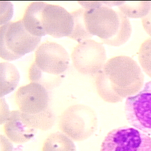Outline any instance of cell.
<instances>
[{
  "mask_svg": "<svg viewBox=\"0 0 151 151\" xmlns=\"http://www.w3.org/2000/svg\"><path fill=\"white\" fill-rule=\"evenodd\" d=\"M103 71L113 91L123 99L136 94L143 86L144 75L141 67L129 56L119 55L110 58Z\"/></svg>",
  "mask_w": 151,
  "mask_h": 151,
  "instance_id": "obj_1",
  "label": "cell"
},
{
  "mask_svg": "<svg viewBox=\"0 0 151 151\" xmlns=\"http://www.w3.org/2000/svg\"><path fill=\"white\" fill-rule=\"evenodd\" d=\"M41 37L30 34L22 19L9 22L0 27V55L1 58L13 61L34 51Z\"/></svg>",
  "mask_w": 151,
  "mask_h": 151,
  "instance_id": "obj_2",
  "label": "cell"
},
{
  "mask_svg": "<svg viewBox=\"0 0 151 151\" xmlns=\"http://www.w3.org/2000/svg\"><path fill=\"white\" fill-rule=\"evenodd\" d=\"M59 129L73 141H83L96 130L97 118L90 107L81 104L68 107L60 116Z\"/></svg>",
  "mask_w": 151,
  "mask_h": 151,
  "instance_id": "obj_3",
  "label": "cell"
},
{
  "mask_svg": "<svg viewBox=\"0 0 151 151\" xmlns=\"http://www.w3.org/2000/svg\"><path fill=\"white\" fill-rule=\"evenodd\" d=\"M100 151H151V137L135 128L120 127L107 133Z\"/></svg>",
  "mask_w": 151,
  "mask_h": 151,
  "instance_id": "obj_4",
  "label": "cell"
},
{
  "mask_svg": "<svg viewBox=\"0 0 151 151\" xmlns=\"http://www.w3.org/2000/svg\"><path fill=\"white\" fill-rule=\"evenodd\" d=\"M106 52L102 44L91 39L78 42L71 54L74 68L80 73L96 75L106 63Z\"/></svg>",
  "mask_w": 151,
  "mask_h": 151,
  "instance_id": "obj_5",
  "label": "cell"
},
{
  "mask_svg": "<svg viewBox=\"0 0 151 151\" xmlns=\"http://www.w3.org/2000/svg\"><path fill=\"white\" fill-rule=\"evenodd\" d=\"M124 113L131 126L151 135V81L136 94L126 98Z\"/></svg>",
  "mask_w": 151,
  "mask_h": 151,
  "instance_id": "obj_6",
  "label": "cell"
},
{
  "mask_svg": "<svg viewBox=\"0 0 151 151\" xmlns=\"http://www.w3.org/2000/svg\"><path fill=\"white\" fill-rule=\"evenodd\" d=\"M42 71L53 75H63L68 68L70 57L67 50L54 42L41 44L35 53V61Z\"/></svg>",
  "mask_w": 151,
  "mask_h": 151,
  "instance_id": "obj_7",
  "label": "cell"
},
{
  "mask_svg": "<svg viewBox=\"0 0 151 151\" xmlns=\"http://www.w3.org/2000/svg\"><path fill=\"white\" fill-rule=\"evenodd\" d=\"M84 18L88 31L101 40L112 37L119 27V15L117 11L111 8L102 6L86 9Z\"/></svg>",
  "mask_w": 151,
  "mask_h": 151,
  "instance_id": "obj_8",
  "label": "cell"
},
{
  "mask_svg": "<svg viewBox=\"0 0 151 151\" xmlns=\"http://www.w3.org/2000/svg\"><path fill=\"white\" fill-rule=\"evenodd\" d=\"M42 23L47 35L54 38L69 37L73 30L74 19L63 7L47 4L42 11Z\"/></svg>",
  "mask_w": 151,
  "mask_h": 151,
  "instance_id": "obj_9",
  "label": "cell"
},
{
  "mask_svg": "<svg viewBox=\"0 0 151 151\" xmlns=\"http://www.w3.org/2000/svg\"><path fill=\"white\" fill-rule=\"evenodd\" d=\"M15 99L19 110L24 113H40L50 107L48 90L36 83L31 82L20 87L15 93Z\"/></svg>",
  "mask_w": 151,
  "mask_h": 151,
  "instance_id": "obj_10",
  "label": "cell"
},
{
  "mask_svg": "<svg viewBox=\"0 0 151 151\" xmlns=\"http://www.w3.org/2000/svg\"><path fill=\"white\" fill-rule=\"evenodd\" d=\"M21 111L12 110L6 122L4 130L6 136L12 142L23 143L30 140L36 134L37 130L27 126L22 120Z\"/></svg>",
  "mask_w": 151,
  "mask_h": 151,
  "instance_id": "obj_11",
  "label": "cell"
},
{
  "mask_svg": "<svg viewBox=\"0 0 151 151\" xmlns=\"http://www.w3.org/2000/svg\"><path fill=\"white\" fill-rule=\"evenodd\" d=\"M47 3L34 1L26 8L22 19L23 24L32 35L41 37L47 35L42 23V11Z\"/></svg>",
  "mask_w": 151,
  "mask_h": 151,
  "instance_id": "obj_12",
  "label": "cell"
},
{
  "mask_svg": "<svg viewBox=\"0 0 151 151\" xmlns=\"http://www.w3.org/2000/svg\"><path fill=\"white\" fill-rule=\"evenodd\" d=\"M21 116L22 122L27 126L43 131L51 129L56 121L55 113L50 107L37 113L31 114L21 111Z\"/></svg>",
  "mask_w": 151,
  "mask_h": 151,
  "instance_id": "obj_13",
  "label": "cell"
},
{
  "mask_svg": "<svg viewBox=\"0 0 151 151\" xmlns=\"http://www.w3.org/2000/svg\"><path fill=\"white\" fill-rule=\"evenodd\" d=\"M20 79L17 67L9 62L0 63V97L10 93L17 87Z\"/></svg>",
  "mask_w": 151,
  "mask_h": 151,
  "instance_id": "obj_14",
  "label": "cell"
},
{
  "mask_svg": "<svg viewBox=\"0 0 151 151\" xmlns=\"http://www.w3.org/2000/svg\"><path fill=\"white\" fill-rule=\"evenodd\" d=\"M63 78V75H53L41 70L34 61L32 63L29 69L30 82L38 83L48 90L59 86Z\"/></svg>",
  "mask_w": 151,
  "mask_h": 151,
  "instance_id": "obj_15",
  "label": "cell"
},
{
  "mask_svg": "<svg viewBox=\"0 0 151 151\" xmlns=\"http://www.w3.org/2000/svg\"><path fill=\"white\" fill-rule=\"evenodd\" d=\"M42 151H76V147L71 139L62 132H56L47 137Z\"/></svg>",
  "mask_w": 151,
  "mask_h": 151,
  "instance_id": "obj_16",
  "label": "cell"
},
{
  "mask_svg": "<svg viewBox=\"0 0 151 151\" xmlns=\"http://www.w3.org/2000/svg\"><path fill=\"white\" fill-rule=\"evenodd\" d=\"M119 11L128 18H143L151 9L150 1H124Z\"/></svg>",
  "mask_w": 151,
  "mask_h": 151,
  "instance_id": "obj_17",
  "label": "cell"
},
{
  "mask_svg": "<svg viewBox=\"0 0 151 151\" xmlns=\"http://www.w3.org/2000/svg\"><path fill=\"white\" fill-rule=\"evenodd\" d=\"M117 12L120 21L119 27L117 32L110 38L101 40L104 44L113 47H119L126 43L130 38L132 31L129 19L120 11H118Z\"/></svg>",
  "mask_w": 151,
  "mask_h": 151,
  "instance_id": "obj_18",
  "label": "cell"
},
{
  "mask_svg": "<svg viewBox=\"0 0 151 151\" xmlns=\"http://www.w3.org/2000/svg\"><path fill=\"white\" fill-rule=\"evenodd\" d=\"M96 87L100 96L106 101L109 103H117L123 100L112 89L109 80L103 70L96 75Z\"/></svg>",
  "mask_w": 151,
  "mask_h": 151,
  "instance_id": "obj_19",
  "label": "cell"
},
{
  "mask_svg": "<svg viewBox=\"0 0 151 151\" xmlns=\"http://www.w3.org/2000/svg\"><path fill=\"white\" fill-rule=\"evenodd\" d=\"M85 11L86 9L80 8L70 12L74 19V28L71 34L68 37L78 42L91 39L93 36L86 28L84 18Z\"/></svg>",
  "mask_w": 151,
  "mask_h": 151,
  "instance_id": "obj_20",
  "label": "cell"
},
{
  "mask_svg": "<svg viewBox=\"0 0 151 151\" xmlns=\"http://www.w3.org/2000/svg\"><path fill=\"white\" fill-rule=\"evenodd\" d=\"M138 59L142 70L151 77V37L141 44L138 52Z\"/></svg>",
  "mask_w": 151,
  "mask_h": 151,
  "instance_id": "obj_21",
  "label": "cell"
},
{
  "mask_svg": "<svg viewBox=\"0 0 151 151\" xmlns=\"http://www.w3.org/2000/svg\"><path fill=\"white\" fill-rule=\"evenodd\" d=\"M13 5L9 1H0V25H3L8 22L13 16Z\"/></svg>",
  "mask_w": 151,
  "mask_h": 151,
  "instance_id": "obj_22",
  "label": "cell"
},
{
  "mask_svg": "<svg viewBox=\"0 0 151 151\" xmlns=\"http://www.w3.org/2000/svg\"><path fill=\"white\" fill-rule=\"evenodd\" d=\"M78 3L81 5L84 9H90L97 8L102 6H107L111 8V2L110 1H78Z\"/></svg>",
  "mask_w": 151,
  "mask_h": 151,
  "instance_id": "obj_23",
  "label": "cell"
},
{
  "mask_svg": "<svg viewBox=\"0 0 151 151\" xmlns=\"http://www.w3.org/2000/svg\"><path fill=\"white\" fill-rule=\"evenodd\" d=\"M0 103V124H2L8 119L11 111L9 110V106L4 98L1 97Z\"/></svg>",
  "mask_w": 151,
  "mask_h": 151,
  "instance_id": "obj_24",
  "label": "cell"
},
{
  "mask_svg": "<svg viewBox=\"0 0 151 151\" xmlns=\"http://www.w3.org/2000/svg\"><path fill=\"white\" fill-rule=\"evenodd\" d=\"M0 151H14L11 141L2 134L0 136Z\"/></svg>",
  "mask_w": 151,
  "mask_h": 151,
  "instance_id": "obj_25",
  "label": "cell"
},
{
  "mask_svg": "<svg viewBox=\"0 0 151 151\" xmlns=\"http://www.w3.org/2000/svg\"><path fill=\"white\" fill-rule=\"evenodd\" d=\"M142 23L144 29L151 37V9L146 16L142 18Z\"/></svg>",
  "mask_w": 151,
  "mask_h": 151,
  "instance_id": "obj_26",
  "label": "cell"
}]
</instances>
